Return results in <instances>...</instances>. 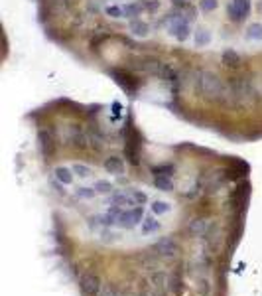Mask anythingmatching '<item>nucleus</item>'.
I'll return each instance as SVG.
<instances>
[{"instance_id":"f257e3e1","label":"nucleus","mask_w":262,"mask_h":296,"mask_svg":"<svg viewBox=\"0 0 262 296\" xmlns=\"http://www.w3.org/2000/svg\"><path fill=\"white\" fill-rule=\"evenodd\" d=\"M260 89L250 77H235L229 81L227 107L233 111H247L260 101Z\"/></svg>"},{"instance_id":"f03ea898","label":"nucleus","mask_w":262,"mask_h":296,"mask_svg":"<svg viewBox=\"0 0 262 296\" xmlns=\"http://www.w3.org/2000/svg\"><path fill=\"white\" fill-rule=\"evenodd\" d=\"M193 89L209 103L227 105L229 81H225L221 75H217L211 69H197L195 71V87Z\"/></svg>"},{"instance_id":"7ed1b4c3","label":"nucleus","mask_w":262,"mask_h":296,"mask_svg":"<svg viewBox=\"0 0 262 296\" xmlns=\"http://www.w3.org/2000/svg\"><path fill=\"white\" fill-rule=\"evenodd\" d=\"M136 69L142 71V73H146V75H164L166 65H164L158 57L144 55V57H138L136 60Z\"/></svg>"},{"instance_id":"20e7f679","label":"nucleus","mask_w":262,"mask_h":296,"mask_svg":"<svg viewBox=\"0 0 262 296\" xmlns=\"http://www.w3.org/2000/svg\"><path fill=\"white\" fill-rule=\"evenodd\" d=\"M79 286H81V290H83L85 296H99L100 288H103V283H100L99 274L85 272V274L79 279Z\"/></svg>"},{"instance_id":"39448f33","label":"nucleus","mask_w":262,"mask_h":296,"mask_svg":"<svg viewBox=\"0 0 262 296\" xmlns=\"http://www.w3.org/2000/svg\"><path fill=\"white\" fill-rule=\"evenodd\" d=\"M142 215H144L142 206L130 207L128 211H123V213L118 215V225L125 227V229H132V227H136L138 223L142 221Z\"/></svg>"},{"instance_id":"423d86ee","label":"nucleus","mask_w":262,"mask_h":296,"mask_svg":"<svg viewBox=\"0 0 262 296\" xmlns=\"http://www.w3.org/2000/svg\"><path fill=\"white\" fill-rule=\"evenodd\" d=\"M213 227H215V225H213L211 219L195 218L187 223V233H189L191 237H207V233L211 231Z\"/></svg>"},{"instance_id":"0eeeda50","label":"nucleus","mask_w":262,"mask_h":296,"mask_svg":"<svg viewBox=\"0 0 262 296\" xmlns=\"http://www.w3.org/2000/svg\"><path fill=\"white\" fill-rule=\"evenodd\" d=\"M152 249L162 257H175L179 253V245L175 243L172 237H160L156 243L152 245Z\"/></svg>"},{"instance_id":"6e6552de","label":"nucleus","mask_w":262,"mask_h":296,"mask_svg":"<svg viewBox=\"0 0 262 296\" xmlns=\"http://www.w3.org/2000/svg\"><path fill=\"white\" fill-rule=\"evenodd\" d=\"M249 10H250V0H233L227 8V14L233 22H240L249 16Z\"/></svg>"},{"instance_id":"1a4fd4ad","label":"nucleus","mask_w":262,"mask_h":296,"mask_svg":"<svg viewBox=\"0 0 262 296\" xmlns=\"http://www.w3.org/2000/svg\"><path fill=\"white\" fill-rule=\"evenodd\" d=\"M79 130H81V127H77V125H63V127H59V129H57V134H59L62 144H65V146L73 144L77 134H79Z\"/></svg>"},{"instance_id":"9d476101","label":"nucleus","mask_w":262,"mask_h":296,"mask_svg":"<svg viewBox=\"0 0 262 296\" xmlns=\"http://www.w3.org/2000/svg\"><path fill=\"white\" fill-rule=\"evenodd\" d=\"M128 32H130L134 38H148L150 26L146 22H142L140 18H134V20H130V24H128Z\"/></svg>"},{"instance_id":"9b49d317","label":"nucleus","mask_w":262,"mask_h":296,"mask_svg":"<svg viewBox=\"0 0 262 296\" xmlns=\"http://www.w3.org/2000/svg\"><path fill=\"white\" fill-rule=\"evenodd\" d=\"M125 160L123 158H118V156H109V158H105V170L109 172V174H116V176H120L123 172H125Z\"/></svg>"},{"instance_id":"f8f14e48","label":"nucleus","mask_w":262,"mask_h":296,"mask_svg":"<svg viewBox=\"0 0 262 296\" xmlns=\"http://www.w3.org/2000/svg\"><path fill=\"white\" fill-rule=\"evenodd\" d=\"M172 36H174L177 42H186L189 38V24H187L186 20H182V18H177L175 20V24H172Z\"/></svg>"},{"instance_id":"ddd939ff","label":"nucleus","mask_w":262,"mask_h":296,"mask_svg":"<svg viewBox=\"0 0 262 296\" xmlns=\"http://www.w3.org/2000/svg\"><path fill=\"white\" fill-rule=\"evenodd\" d=\"M53 176L55 180L63 184V186H71L75 180V174H73V168H67V166H57L53 170Z\"/></svg>"},{"instance_id":"4468645a","label":"nucleus","mask_w":262,"mask_h":296,"mask_svg":"<svg viewBox=\"0 0 262 296\" xmlns=\"http://www.w3.org/2000/svg\"><path fill=\"white\" fill-rule=\"evenodd\" d=\"M111 202L114 206H126V207H132L136 206V202H134V195L132 192H114L111 195Z\"/></svg>"},{"instance_id":"2eb2a0df","label":"nucleus","mask_w":262,"mask_h":296,"mask_svg":"<svg viewBox=\"0 0 262 296\" xmlns=\"http://www.w3.org/2000/svg\"><path fill=\"white\" fill-rule=\"evenodd\" d=\"M203 186H205V190H209V192L221 190V186H223V172H213V174H209Z\"/></svg>"},{"instance_id":"dca6fc26","label":"nucleus","mask_w":262,"mask_h":296,"mask_svg":"<svg viewBox=\"0 0 262 296\" xmlns=\"http://www.w3.org/2000/svg\"><path fill=\"white\" fill-rule=\"evenodd\" d=\"M223 65L227 67V69H238L240 67V55H238L235 50H227V52H223Z\"/></svg>"},{"instance_id":"f3484780","label":"nucleus","mask_w":262,"mask_h":296,"mask_svg":"<svg viewBox=\"0 0 262 296\" xmlns=\"http://www.w3.org/2000/svg\"><path fill=\"white\" fill-rule=\"evenodd\" d=\"M193 44H195L197 48H205V46H209V44H211V32H209L207 28H199V30H195V32H193Z\"/></svg>"},{"instance_id":"a211bd4d","label":"nucleus","mask_w":262,"mask_h":296,"mask_svg":"<svg viewBox=\"0 0 262 296\" xmlns=\"http://www.w3.org/2000/svg\"><path fill=\"white\" fill-rule=\"evenodd\" d=\"M73 174L79 178V180H89V178H93V168L87 166V164H81V162H77L73 164Z\"/></svg>"},{"instance_id":"6ab92c4d","label":"nucleus","mask_w":262,"mask_h":296,"mask_svg":"<svg viewBox=\"0 0 262 296\" xmlns=\"http://www.w3.org/2000/svg\"><path fill=\"white\" fill-rule=\"evenodd\" d=\"M39 144H42L44 154H51V152H53V139H51V132L42 130V132H39Z\"/></svg>"},{"instance_id":"aec40b11","label":"nucleus","mask_w":262,"mask_h":296,"mask_svg":"<svg viewBox=\"0 0 262 296\" xmlns=\"http://www.w3.org/2000/svg\"><path fill=\"white\" fill-rule=\"evenodd\" d=\"M158 229H160V221H156L154 218H146L142 221L140 233H142V235H150V233H156Z\"/></svg>"},{"instance_id":"412c9836","label":"nucleus","mask_w":262,"mask_h":296,"mask_svg":"<svg viewBox=\"0 0 262 296\" xmlns=\"http://www.w3.org/2000/svg\"><path fill=\"white\" fill-rule=\"evenodd\" d=\"M182 288H184V284H182V277H179V272H174V274H170V296H179L182 294Z\"/></svg>"},{"instance_id":"4be33fe9","label":"nucleus","mask_w":262,"mask_h":296,"mask_svg":"<svg viewBox=\"0 0 262 296\" xmlns=\"http://www.w3.org/2000/svg\"><path fill=\"white\" fill-rule=\"evenodd\" d=\"M172 211V206H170V202H166V200H156L154 204H152V213H156V215H166V213H170Z\"/></svg>"},{"instance_id":"5701e85b","label":"nucleus","mask_w":262,"mask_h":296,"mask_svg":"<svg viewBox=\"0 0 262 296\" xmlns=\"http://www.w3.org/2000/svg\"><path fill=\"white\" fill-rule=\"evenodd\" d=\"M247 40L250 42H262V24L260 22H254L247 32Z\"/></svg>"},{"instance_id":"b1692460","label":"nucleus","mask_w":262,"mask_h":296,"mask_svg":"<svg viewBox=\"0 0 262 296\" xmlns=\"http://www.w3.org/2000/svg\"><path fill=\"white\" fill-rule=\"evenodd\" d=\"M195 288H197L199 296H209V294H211V283H209V279H205V277H199V279H197Z\"/></svg>"},{"instance_id":"393cba45","label":"nucleus","mask_w":262,"mask_h":296,"mask_svg":"<svg viewBox=\"0 0 262 296\" xmlns=\"http://www.w3.org/2000/svg\"><path fill=\"white\" fill-rule=\"evenodd\" d=\"M156 186H158V190L170 192V190H172V180H170V176H164V174H156Z\"/></svg>"},{"instance_id":"a878e982","label":"nucleus","mask_w":262,"mask_h":296,"mask_svg":"<svg viewBox=\"0 0 262 296\" xmlns=\"http://www.w3.org/2000/svg\"><path fill=\"white\" fill-rule=\"evenodd\" d=\"M75 195L81 198V200H93V198L97 195V190H95V188H77Z\"/></svg>"},{"instance_id":"bb28decb","label":"nucleus","mask_w":262,"mask_h":296,"mask_svg":"<svg viewBox=\"0 0 262 296\" xmlns=\"http://www.w3.org/2000/svg\"><path fill=\"white\" fill-rule=\"evenodd\" d=\"M93 188L97 190V193H109L112 190V184L109 180H97Z\"/></svg>"},{"instance_id":"cd10ccee","label":"nucleus","mask_w":262,"mask_h":296,"mask_svg":"<svg viewBox=\"0 0 262 296\" xmlns=\"http://www.w3.org/2000/svg\"><path fill=\"white\" fill-rule=\"evenodd\" d=\"M99 296H120L118 294V290H116V286L114 284H103V288H100Z\"/></svg>"},{"instance_id":"c85d7f7f","label":"nucleus","mask_w":262,"mask_h":296,"mask_svg":"<svg viewBox=\"0 0 262 296\" xmlns=\"http://www.w3.org/2000/svg\"><path fill=\"white\" fill-rule=\"evenodd\" d=\"M217 6H219L217 0H201V10L203 12H213V10H217Z\"/></svg>"},{"instance_id":"c756f323","label":"nucleus","mask_w":262,"mask_h":296,"mask_svg":"<svg viewBox=\"0 0 262 296\" xmlns=\"http://www.w3.org/2000/svg\"><path fill=\"white\" fill-rule=\"evenodd\" d=\"M132 195H134V202H136V206H144L146 202H148V195L144 192H138V190H132Z\"/></svg>"},{"instance_id":"7c9ffc66","label":"nucleus","mask_w":262,"mask_h":296,"mask_svg":"<svg viewBox=\"0 0 262 296\" xmlns=\"http://www.w3.org/2000/svg\"><path fill=\"white\" fill-rule=\"evenodd\" d=\"M107 14H109L111 18H114V20H120V18H123V14H125V10H123V8H118V6H111V8H107Z\"/></svg>"},{"instance_id":"2f4dec72","label":"nucleus","mask_w":262,"mask_h":296,"mask_svg":"<svg viewBox=\"0 0 262 296\" xmlns=\"http://www.w3.org/2000/svg\"><path fill=\"white\" fill-rule=\"evenodd\" d=\"M89 10H91V14H99L100 12V0H89Z\"/></svg>"},{"instance_id":"473e14b6","label":"nucleus","mask_w":262,"mask_h":296,"mask_svg":"<svg viewBox=\"0 0 262 296\" xmlns=\"http://www.w3.org/2000/svg\"><path fill=\"white\" fill-rule=\"evenodd\" d=\"M125 14H126V16H136L138 6H134V4H128V6L125 8Z\"/></svg>"},{"instance_id":"72a5a7b5","label":"nucleus","mask_w":262,"mask_h":296,"mask_svg":"<svg viewBox=\"0 0 262 296\" xmlns=\"http://www.w3.org/2000/svg\"><path fill=\"white\" fill-rule=\"evenodd\" d=\"M144 6L148 8V10H156V8H160V2L156 0V2H144Z\"/></svg>"},{"instance_id":"f704fd0d","label":"nucleus","mask_w":262,"mask_h":296,"mask_svg":"<svg viewBox=\"0 0 262 296\" xmlns=\"http://www.w3.org/2000/svg\"><path fill=\"white\" fill-rule=\"evenodd\" d=\"M136 296H152V294H150V286H146V288H142V290H140V292H138Z\"/></svg>"},{"instance_id":"c9c22d12","label":"nucleus","mask_w":262,"mask_h":296,"mask_svg":"<svg viewBox=\"0 0 262 296\" xmlns=\"http://www.w3.org/2000/svg\"><path fill=\"white\" fill-rule=\"evenodd\" d=\"M120 296H136V294H132V292H128V290H126V292H123Z\"/></svg>"},{"instance_id":"e433bc0d","label":"nucleus","mask_w":262,"mask_h":296,"mask_svg":"<svg viewBox=\"0 0 262 296\" xmlns=\"http://www.w3.org/2000/svg\"><path fill=\"white\" fill-rule=\"evenodd\" d=\"M174 2H177V4H182V2H186V0H174Z\"/></svg>"},{"instance_id":"4c0bfd02","label":"nucleus","mask_w":262,"mask_h":296,"mask_svg":"<svg viewBox=\"0 0 262 296\" xmlns=\"http://www.w3.org/2000/svg\"><path fill=\"white\" fill-rule=\"evenodd\" d=\"M260 10H262V4H260Z\"/></svg>"}]
</instances>
